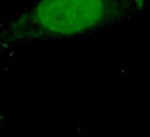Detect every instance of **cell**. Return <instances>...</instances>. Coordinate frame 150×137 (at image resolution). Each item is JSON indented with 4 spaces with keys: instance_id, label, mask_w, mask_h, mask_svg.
Returning <instances> with one entry per match:
<instances>
[{
    "instance_id": "6da1fadb",
    "label": "cell",
    "mask_w": 150,
    "mask_h": 137,
    "mask_svg": "<svg viewBox=\"0 0 150 137\" xmlns=\"http://www.w3.org/2000/svg\"><path fill=\"white\" fill-rule=\"evenodd\" d=\"M150 13V0H41L0 16V61L30 45L90 38Z\"/></svg>"
}]
</instances>
